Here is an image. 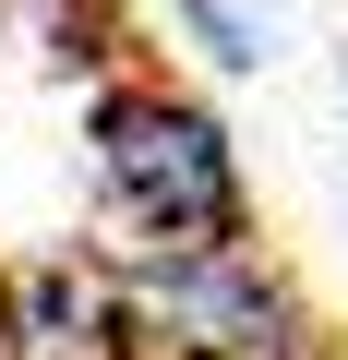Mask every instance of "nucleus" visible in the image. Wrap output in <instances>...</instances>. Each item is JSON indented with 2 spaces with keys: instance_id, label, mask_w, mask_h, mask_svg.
Instances as JSON below:
<instances>
[{
  "instance_id": "nucleus-1",
  "label": "nucleus",
  "mask_w": 348,
  "mask_h": 360,
  "mask_svg": "<svg viewBox=\"0 0 348 360\" xmlns=\"http://www.w3.org/2000/svg\"><path fill=\"white\" fill-rule=\"evenodd\" d=\"M132 360H324L300 288L252 240H132L120 264Z\"/></svg>"
},
{
  "instance_id": "nucleus-2",
  "label": "nucleus",
  "mask_w": 348,
  "mask_h": 360,
  "mask_svg": "<svg viewBox=\"0 0 348 360\" xmlns=\"http://www.w3.org/2000/svg\"><path fill=\"white\" fill-rule=\"evenodd\" d=\"M96 180L144 240H240V156L217 108L168 84H108L96 96Z\"/></svg>"
},
{
  "instance_id": "nucleus-3",
  "label": "nucleus",
  "mask_w": 348,
  "mask_h": 360,
  "mask_svg": "<svg viewBox=\"0 0 348 360\" xmlns=\"http://www.w3.org/2000/svg\"><path fill=\"white\" fill-rule=\"evenodd\" d=\"M0 360H132V312L108 264L37 252L0 276Z\"/></svg>"
},
{
  "instance_id": "nucleus-4",
  "label": "nucleus",
  "mask_w": 348,
  "mask_h": 360,
  "mask_svg": "<svg viewBox=\"0 0 348 360\" xmlns=\"http://www.w3.org/2000/svg\"><path fill=\"white\" fill-rule=\"evenodd\" d=\"M168 13H181V25L205 37V60H228V72H252V60H264V25H240L228 0H168Z\"/></svg>"
}]
</instances>
